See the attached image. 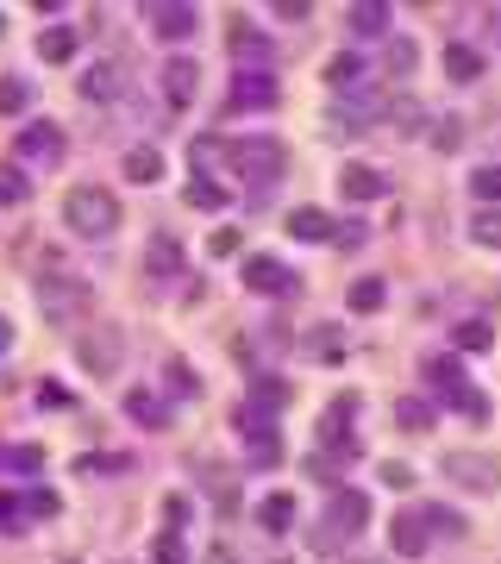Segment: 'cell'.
I'll return each instance as SVG.
<instances>
[{
	"label": "cell",
	"instance_id": "1",
	"mask_svg": "<svg viewBox=\"0 0 501 564\" xmlns=\"http://www.w3.org/2000/svg\"><path fill=\"white\" fill-rule=\"evenodd\" d=\"M63 226L82 232V239H107V232L119 226V201L107 195V188L82 182V188H69V195H63Z\"/></svg>",
	"mask_w": 501,
	"mask_h": 564
},
{
	"label": "cell",
	"instance_id": "2",
	"mask_svg": "<svg viewBox=\"0 0 501 564\" xmlns=\"http://www.w3.org/2000/svg\"><path fill=\"white\" fill-rule=\"evenodd\" d=\"M445 477L464 483L470 496H495L501 489V458L495 452H445Z\"/></svg>",
	"mask_w": 501,
	"mask_h": 564
},
{
	"label": "cell",
	"instance_id": "3",
	"mask_svg": "<svg viewBox=\"0 0 501 564\" xmlns=\"http://www.w3.org/2000/svg\"><path fill=\"white\" fill-rule=\"evenodd\" d=\"M88 301H94V289L88 282H76V276H51L38 289V308H44V320H76V314H88Z\"/></svg>",
	"mask_w": 501,
	"mask_h": 564
},
{
	"label": "cell",
	"instance_id": "4",
	"mask_svg": "<svg viewBox=\"0 0 501 564\" xmlns=\"http://www.w3.org/2000/svg\"><path fill=\"white\" fill-rule=\"evenodd\" d=\"M232 163L251 176V195H264V188L276 182V170H282V151L270 145V138H257V145L245 138V145H232Z\"/></svg>",
	"mask_w": 501,
	"mask_h": 564
},
{
	"label": "cell",
	"instance_id": "5",
	"mask_svg": "<svg viewBox=\"0 0 501 564\" xmlns=\"http://www.w3.org/2000/svg\"><path fill=\"white\" fill-rule=\"evenodd\" d=\"M76 351H82V370H94V376H113L119 364H126V345H119V333H88Z\"/></svg>",
	"mask_w": 501,
	"mask_h": 564
},
{
	"label": "cell",
	"instance_id": "6",
	"mask_svg": "<svg viewBox=\"0 0 501 564\" xmlns=\"http://www.w3.org/2000/svg\"><path fill=\"white\" fill-rule=\"evenodd\" d=\"M357 527H370V502L357 489H339L326 508V533H357Z\"/></svg>",
	"mask_w": 501,
	"mask_h": 564
},
{
	"label": "cell",
	"instance_id": "7",
	"mask_svg": "<svg viewBox=\"0 0 501 564\" xmlns=\"http://www.w3.org/2000/svg\"><path fill=\"white\" fill-rule=\"evenodd\" d=\"M19 157H32V163H57L63 157V132L51 120H32L26 132H19Z\"/></svg>",
	"mask_w": 501,
	"mask_h": 564
},
{
	"label": "cell",
	"instance_id": "8",
	"mask_svg": "<svg viewBox=\"0 0 501 564\" xmlns=\"http://www.w3.org/2000/svg\"><path fill=\"white\" fill-rule=\"evenodd\" d=\"M151 26H157V38H188V32L201 26V13L182 7V0H157V7H151Z\"/></svg>",
	"mask_w": 501,
	"mask_h": 564
},
{
	"label": "cell",
	"instance_id": "9",
	"mask_svg": "<svg viewBox=\"0 0 501 564\" xmlns=\"http://www.w3.org/2000/svg\"><path fill=\"white\" fill-rule=\"evenodd\" d=\"M289 282H295V276L282 270L276 257H251V264H245V289H251V295H289Z\"/></svg>",
	"mask_w": 501,
	"mask_h": 564
},
{
	"label": "cell",
	"instance_id": "10",
	"mask_svg": "<svg viewBox=\"0 0 501 564\" xmlns=\"http://www.w3.org/2000/svg\"><path fill=\"white\" fill-rule=\"evenodd\" d=\"M332 232H339V226H332L326 207H295V214H289V239H301V245H326Z\"/></svg>",
	"mask_w": 501,
	"mask_h": 564
},
{
	"label": "cell",
	"instance_id": "11",
	"mask_svg": "<svg viewBox=\"0 0 501 564\" xmlns=\"http://www.w3.org/2000/svg\"><path fill=\"white\" fill-rule=\"evenodd\" d=\"M195 88H201V69L188 63V57L163 63V94H170V107H188V101H195Z\"/></svg>",
	"mask_w": 501,
	"mask_h": 564
},
{
	"label": "cell",
	"instance_id": "12",
	"mask_svg": "<svg viewBox=\"0 0 501 564\" xmlns=\"http://www.w3.org/2000/svg\"><path fill=\"white\" fill-rule=\"evenodd\" d=\"M245 452H251V464H276L282 458V439H276V427L270 420H257V414H245Z\"/></svg>",
	"mask_w": 501,
	"mask_h": 564
},
{
	"label": "cell",
	"instance_id": "13",
	"mask_svg": "<svg viewBox=\"0 0 501 564\" xmlns=\"http://www.w3.org/2000/svg\"><path fill=\"white\" fill-rule=\"evenodd\" d=\"M339 188L351 201H376V195H389V182L370 170V163H345V176H339Z\"/></svg>",
	"mask_w": 501,
	"mask_h": 564
},
{
	"label": "cell",
	"instance_id": "14",
	"mask_svg": "<svg viewBox=\"0 0 501 564\" xmlns=\"http://www.w3.org/2000/svg\"><path fill=\"white\" fill-rule=\"evenodd\" d=\"M345 26H351L357 38H383V32H389V7H383V0H357V7L345 13Z\"/></svg>",
	"mask_w": 501,
	"mask_h": 564
},
{
	"label": "cell",
	"instance_id": "15",
	"mask_svg": "<svg viewBox=\"0 0 501 564\" xmlns=\"http://www.w3.org/2000/svg\"><path fill=\"white\" fill-rule=\"evenodd\" d=\"M389 539H395V552H401V558H420V552H426V514H395Z\"/></svg>",
	"mask_w": 501,
	"mask_h": 564
},
{
	"label": "cell",
	"instance_id": "16",
	"mask_svg": "<svg viewBox=\"0 0 501 564\" xmlns=\"http://www.w3.org/2000/svg\"><path fill=\"white\" fill-rule=\"evenodd\" d=\"M232 107H238V113H245V107H276V82H270V76H251V69H245V76H238V88H232Z\"/></svg>",
	"mask_w": 501,
	"mask_h": 564
},
{
	"label": "cell",
	"instance_id": "17",
	"mask_svg": "<svg viewBox=\"0 0 501 564\" xmlns=\"http://www.w3.org/2000/svg\"><path fill=\"white\" fill-rule=\"evenodd\" d=\"M445 76L451 82H476L483 76V51H476V44H445Z\"/></svg>",
	"mask_w": 501,
	"mask_h": 564
},
{
	"label": "cell",
	"instance_id": "18",
	"mask_svg": "<svg viewBox=\"0 0 501 564\" xmlns=\"http://www.w3.org/2000/svg\"><path fill=\"white\" fill-rule=\"evenodd\" d=\"M119 170H126V182H157V176H163V151H157V145H132Z\"/></svg>",
	"mask_w": 501,
	"mask_h": 564
},
{
	"label": "cell",
	"instance_id": "19",
	"mask_svg": "<svg viewBox=\"0 0 501 564\" xmlns=\"http://www.w3.org/2000/svg\"><path fill=\"white\" fill-rule=\"evenodd\" d=\"M289 383H282V376H257V383H251V414L257 408H264V414H282V408H289Z\"/></svg>",
	"mask_w": 501,
	"mask_h": 564
},
{
	"label": "cell",
	"instance_id": "20",
	"mask_svg": "<svg viewBox=\"0 0 501 564\" xmlns=\"http://www.w3.org/2000/svg\"><path fill=\"white\" fill-rule=\"evenodd\" d=\"M426 376L445 389V402H458V395L470 389V376H464V364L458 358H426Z\"/></svg>",
	"mask_w": 501,
	"mask_h": 564
},
{
	"label": "cell",
	"instance_id": "21",
	"mask_svg": "<svg viewBox=\"0 0 501 564\" xmlns=\"http://www.w3.org/2000/svg\"><path fill=\"white\" fill-rule=\"evenodd\" d=\"M257 527H264V533H289L295 527V496H264V502H257Z\"/></svg>",
	"mask_w": 501,
	"mask_h": 564
},
{
	"label": "cell",
	"instance_id": "22",
	"mask_svg": "<svg viewBox=\"0 0 501 564\" xmlns=\"http://www.w3.org/2000/svg\"><path fill=\"white\" fill-rule=\"evenodd\" d=\"M226 44H232V57H238V63H251V57L264 63V57H270V38H264V32H251L245 19H232V38H226Z\"/></svg>",
	"mask_w": 501,
	"mask_h": 564
},
{
	"label": "cell",
	"instance_id": "23",
	"mask_svg": "<svg viewBox=\"0 0 501 564\" xmlns=\"http://www.w3.org/2000/svg\"><path fill=\"white\" fill-rule=\"evenodd\" d=\"M345 301H351V314H376V308L389 301V289H383V276H357Z\"/></svg>",
	"mask_w": 501,
	"mask_h": 564
},
{
	"label": "cell",
	"instance_id": "24",
	"mask_svg": "<svg viewBox=\"0 0 501 564\" xmlns=\"http://www.w3.org/2000/svg\"><path fill=\"white\" fill-rule=\"evenodd\" d=\"M126 414L138 420V427H163V420H170V408H163L151 389H132V395H126Z\"/></svg>",
	"mask_w": 501,
	"mask_h": 564
},
{
	"label": "cell",
	"instance_id": "25",
	"mask_svg": "<svg viewBox=\"0 0 501 564\" xmlns=\"http://www.w3.org/2000/svg\"><path fill=\"white\" fill-rule=\"evenodd\" d=\"M38 57H44V63H69V57H76V32H69V26H51V32L38 38Z\"/></svg>",
	"mask_w": 501,
	"mask_h": 564
},
{
	"label": "cell",
	"instance_id": "26",
	"mask_svg": "<svg viewBox=\"0 0 501 564\" xmlns=\"http://www.w3.org/2000/svg\"><path fill=\"white\" fill-rule=\"evenodd\" d=\"M145 264H151V276H176V270H182V245H176V239H151Z\"/></svg>",
	"mask_w": 501,
	"mask_h": 564
},
{
	"label": "cell",
	"instance_id": "27",
	"mask_svg": "<svg viewBox=\"0 0 501 564\" xmlns=\"http://www.w3.org/2000/svg\"><path fill=\"white\" fill-rule=\"evenodd\" d=\"M395 420H401L408 433H426V427H433V402H420V395H401V402H395Z\"/></svg>",
	"mask_w": 501,
	"mask_h": 564
},
{
	"label": "cell",
	"instance_id": "28",
	"mask_svg": "<svg viewBox=\"0 0 501 564\" xmlns=\"http://www.w3.org/2000/svg\"><path fill=\"white\" fill-rule=\"evenodd\" d=\"M82 94H88V101H113V94H119V69H107V63H94L88 76H82Z\"/></svg>",
	"mask_w": 501,
	"mask_h": 564
},
{
	"label": "cell",
	"instance_id": "29",
	"mask_svg": "<svg viewBox=\"0 0 501 564\" xmlns=\"http://www.w3.org/2000/svg\"><path fill=\"white\" fill-rule=\"evenodd\" d=\"M32 195V182H26V170L19 163H0V207H19Z\"/></svg>",
	"mask_w": 501,
	"mask_h": 564
},
{
	"label": "cell",
	"instance_id": "30",
	"mask_svg": "<svg viewBox=\"0 0 501 564\" xmlns=\"http://www.w3.org/2000/svg\"><path fill=\"white\" fill-rule=\"evenodd\" d=\"M357 76H364V57H357V51H339V57L326 63V82H332V88H351Z\"/></svg>",
	"mask_w": 501,
	"mask_h": 564
},
{
	"label": "cell",
	"instance_id": "31",
	"mask_svg": "<svg viewBox=\"0 0 501 564\" xmlns=\"http://www.w3.org/2000/svg\"><path fill=\"white\" fill-rule=\"evenodd\" d=\"M420 63V44L414 38H389V76H414Z\"/></svg>",
	"mask_w": 501,
	"mask_h": 564
},
{
	"label": "cell",
	"instance_id": "32",
	"mask_svg": "<svg viewBox=\"0 0 501 564\" xmlns=\"http://www.w3.org/2000/svg\"><path fill=\"white\" fill-rule=\"evenodd\" d=\"M470 239H476V245H489V251L501 245V207H483V214L470 220Z\"/></svg>",
	"mask_w": 501,
	"mask_h": 564
},
{
	"label": "cell",
	"instance_id": "33",
	"mask_svg": "<svg viewBox=\"0 0 501 564\" xmlns=\"http://www.w3.org/2000/svg\"><path fill=\"white\" fill-rule=\"evenodd\" d=\"M32 107V88L19 76H0V113H26Z\"/></svg>",
	"mask_w": 501,
	"mask_h": 564
},
{
	"label": "cell",
	"instance_id": "34",
	"mask_svg": "<svg viewBox=\"0 0 501 564\" xmlns=\"http://www.w3.org/2000/svg\"><path fill=\"white\" fill-rule=\"evenodd\" d=\"M470 188H476V201L495 207V201H501V163H483V170L470 176Z\"/></svg>",
	"mask_w": 501,
	"mask_h": 564
},
{
	"label": "cell",
	"instance_id": "35",
	"mask_svg": "<svg viewBox=\"0 0 501 564\" xmlns=\"http://www.w3.org/2000/svg\"><path fill=\"white\" fill-rule=\"evenodd\" d=\"M188 207H207V214H220V207H226V188H220V182H207V176H201L195 188H188Z\"/></svg>",
	"mask_w": 501,
	"mask_h": 564
},
{
	"label": "cell",
	"instance_id": "36",
	"mask_svg": "<svg viewBox=\"0 0 501 564\" xmlns=\"http://www.w3.org/2000/svg\"><path fill=\"white\" fill-rule=\"evenodd\" d=\"M7 470H19V477H38V470H44V452H38V445H13V452H7Z\"/></svg>",
	"mask_w": 501,
	"mask_h": 564
},
{
	"label": "cell",
	"instance_id": "37",
	"mask_svg": "<svg viewBox=\"0 0 501 564\" xmlns=\"http://www.w3.org/2000/svg\"><path fill=\"white\" fill-rule=\"evenodd\" d=\"M451 339H458V351H489V320H464Z\"/></svg>",
	"mask_w": 501,
	"mask_h": 564
},
{
	"label": "cell",
	"instance_id": "38",
	"mask_svg": "<svg viewBox=\"0 0 501 564\" xmlns=\"http://www.w3.org/2000/svg\"><path fill=\"white\" fill-rule=\"evenodd\" d=\"M426 527H439V533H470V527H464V514H458V508H439V502L426 508Z\"/></svg>",
	"mask_w": 501,
	"mask_h": 564
},
{
	"label": "cell",
	"instance_id": "39",
	"mask_svg": "<svg viewBox=\"0 0 501 564\" xmlns=\"http://www.w3.org/2000/svg\"><path fill=\"white\" fill-rule=\"evenodd\" d=\"M376 477H383L389 489H408V483H414V470L401 464V458H383V464H376Z\"/></svg>",
	"mask_w": 501,
	"mask_h": 564
},
{
	"label": "cell",
	"instance_id": "40",
	"mask_svg": "<svg viewBox=\"0 0 501 564\" xmlns=\"http://www.w3.org/2000/svg\"><path fill=\"white\" fill-rule=\"evenodd\" d=\"M26 514H32V521H51V514H57V496H51V489H32V496H26Z\"/></svg>",
	"mask_w": 501,
	"mask_h": 564
},
{
	"label": "cell",
	"instance_id": "41",
	"mask_svg": "<svg viewBox=\"0 0 501 564\" xmlns=\"http://www.w3.org/2000/svg\"><path fill=\"white\" fill-rule=\"evenodd\" d=\"M389 120H395V126H420L426 113H420V101H395V107H389Z\"/></svg>",
	"mask_w": 501,
	"mask_h": 564
},
{
	"label": "cell",
	"instance_id": "42",
	"mask_svg": "<svg viewBox=\"0 0 501 564\" xmlns=\"http://www.w3.org/2000/svg\"><path fill=\"white\" fill-rule=\"evenodd\" d=\"M433 145H439V151H458V145H464V126H458V120H439V138H433Z\"/></svg>",
	"mask_w": 501,
	"mask_h": 564
},
{
	"label": "cell",
	"instance_id": "43",
	"mask_svg": "<svg viewBox=\"0 0 501 564\" xmlns=\"http://www.w3.org/2000/svg\"><path fill=\"white\" fill-rule=\"evenodd\" d=\"M451 408H464L470 420H489V402H483V395H476V389H464V395H458V402H451Z\"/></svg>",
	"mask_w": 501,
	"mask_h": 564
},
{
	"label": "cell",
	"instance_id": "44",
	"mask_svg": "<svg viewBox=\"0 0 501 564\" xmlns=\"http://www.w3.org/2000/svg\"><path fill=\"white\" fill-rule=\"evenodd\" d=\"M314 333H320V339H314V351H320V358L332 364V358H339V351H345V345H339V339H332V326H314Z\"/></svg>",
	"mask_w": 501,
	"mask_h": 564
},
{
	"label": "cell",
	"instance_id": "45",
	"mask_svg": "<svg viewBox=\"0 0 501 564\" xmlns=\"http://www.w3.org/2000/svg\"><path fill=\"white\" fill-rule=\"evenodd\" d=\"M157 564H182V539H176V533L157 539Z\"/></svg>",
	"mask_w": 501,
	"mask_h": 564
},
{
	"label": "cell",
	"instance_id": "46",
	"mask_svg": "<svg viewBox=\"0 0 501 564\" xmlns=\"http://www.w3.org/2000/svg\"><path fill=\"white\" fill-rule=\"evenodd\" d=\"M170 383H176V395H195L201 383H195V370H188V364H170Z\"/></svg>",
	"mask_w": 501,
	"mask_h": 564
},
{
	"label": "cell",
	"instance_id": "47",
	"mask_svg": "<svg viewBox=\"0 0 501 564\" xmlns=\"http://www.w3.org/2000/svg\"><path fill=\"white\" fill-rule=\"evenodd\" d=\"M276 19H289V26H295V19H307V0H276Z\"/></svg>",
	"mask_w": 501,
	"mask_h": 564
},
{
	"label": "cell",
	"instance_id": "48",
	"mask_svg": "<svg viewBox=\"0 0 501 564\" xmlns=\"http://www.w3.org/2000/svg\"><path fill=\"white\" fill-rule=\"evenodd\" d=\"M238 251V232H213V257H232Z\"/></svg>",
	"mask_w": 501,
	"mask_h": 564
},
{
	"label": "cell",
	"instance_id": "49",
	"mask_svg": "<svg viewBox=\"0 0 501 564\" xmlns=\"http://www.w3.org/2000/svg\"><path fill=\"white\" fill-rule=\"evenodd\" d=\"M19 521V508H13V496H0V527H13Z\"/></svg>",
	"mask_w": 501,
	"mask_h": 564
},
{
	"label": "cell",
	"instance_id": "50",
	"mask_svg": "<svg viewBox=\"0 0 501 564\" xmlns=\"http://www.w3.org/2000/svg\"><path fill=\"white\" fill-rule=\"evenodd\" d=\"M7 345H13V320H7V314H0V351H7Z\"/></svg>",
	"mask_w": 501,
	"mask_h": 564
},
{
	"label": "cell",
	"instance_id": "51",
	"mask_svg": "<svg viewBox=\"0 0 501 564\" xmlns=\"http://www.w3.org/2000/svg\"><path fill=\"white\" fill-rule=\"evenodd\" d=\"M351 564H383V558H351Z\"/></svg>",
	"mask_w": 501,
	"mask_h": 564
},
{
	"label": "cell",
	"instance_id": "52",
	"mask_svg": "<svg viewBox=\"0 0 501 564\" xmlns=\"http://www.w3.org/2000/svg\"><path fill=\"white\" fill-rule=\"evenodd\" d=\"M63 564H76V558H63Z\"/></svg>",
	"mask_w": 501,
	"mask_h": 564
},
{
	"label": "cell",
	"instance_id": "53",
	"mask_svg": "<svg viewBox=\"0 0 501 564\" xmlns=\"http://www.w3.org/2000/svg\"><path fill=\"white\" fill-rule=\"evenodd\" d=\"M0 26H7V19H0Z\"/></svg>",
	"mask_w": 501,
	"mask_h": 564
},
{
	"label": "cell",
	"instance_id": "54",
	"mask_svg": "<svg viewBox=\"0 0 501 564\" xmlns=\"http://www.w3.org/2000/svg\"><path fill=\"white\" fill-rule=\"evenodd\" d=\"M282 564H289V558H282Z\"/></svg>",
	"mask_w": 501,
	"mask_h": 564
}]
</instances>
